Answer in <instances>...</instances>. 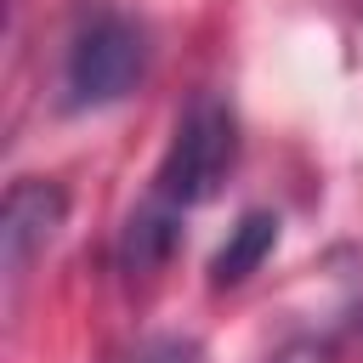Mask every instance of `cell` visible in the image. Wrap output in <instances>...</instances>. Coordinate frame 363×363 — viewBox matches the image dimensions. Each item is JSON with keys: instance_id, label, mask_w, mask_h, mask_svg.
I'll list each match as a JSON object with an SVG mask.
<instances>
[{"instance_id": "6da1fadb", "label": "cell", "mask_w": 363, "mask_h": 363, "mask_svg": "<svg viewBox=\"0 0 363 363\" xmlns=\"http://www.w3.org/2000/svg\"><path fill=\"white\" fill-rule=\"evenodd\" d=\"M238 159V125H233V108L221 96H193L187 113L176 119V136H170V153L153 176V199L176 204V210H193L204 199H216V187L227 182Z\"/></svg>"}, {"instance_id": "7a4b0ae2", "label": "cell", "mask_w": 363, "mask_h": 363, "mask_svg": "<svg viewBox=\"0 0 363 363\" xmlns=\"http://www.w3.org/2000/svg\"><path fill=\"white\" fill-rule=\"evenodd\" d=\"M142 68H147L142 28L130 17H119V11H96L68 40L62 85H68V102L74 108H108V102H119V96L136 91Z\"/></svg>"}, {"instance_id": "3957f363", "label": "cell", "mask_w": 363, "mask_h": 363, "mask_svg": "<svg viewBox=\"0 0 363 363\" xmlns=\"http://www.w3.org/2000/svg\"><path fill=\"white\" fill-rule=\"evenodd\" d=\"M68 216V193L57 182H40V176H23L11 182L6 204H0V255H6V278H23L28 261L57 238Z\"/></svg>"}, {"instance_id": "277c9868", "label": "cell", "mask_w": 363, "mask_h": 363, "mask_svg": "<svg viewBox=\"0 0 363 363\" xmlns=\"http://www.w3.org/2000/svg\"><path fill=\"white\" fill-rule=\"evenodd\" d=\"M272 244H278V216H272V210H244L238 227L227 233V244H221L216 261H210V284H216V289L244 284V278L272 255Z\"/></svg>"}, {"instance_id": "5b68a950", "label": "cell", "mask_w": 363, "mask_h": 363, "mask_svg": "<svg viewBox=\"0 0 363 363\" xmlns=\"http://www.w3.org/2000/svg\"><path fill=\"white\" fill-rule=\"evenodd\" d=\"M176 221H182L176 204L147 199V204L125 221V238H119V261H125V272H153V267L176 250Z\"/></svg>"}, {"instance_id": "8992f818", "label": "cell", "mask_w": 363, "mask_h": 363, "mask_svg": "<svg viewBox=\"0 0 363 363\" xmlns=\"http://www.w3.org/2000/svg\"><path fill=\"white\" fill-rule=\"evenodd\" d=\"M130 363H199V352H193V340H176V335H164V340H147Z\"/></svg>"}, {"instance_id": "52a82bcc", "label": "cell", "mask_w": 363, "mask_h": 363, "mask_svg": "<svg viewBox=\"0 0 363 363\" xmlns=\"http://www.w3.org/2000/svg\"><path fill=\"white\" fill-rule=\"evenodd\" d=\"M278 363H323V346H312V340H295Z\"/></svg>"}]
</instances>
